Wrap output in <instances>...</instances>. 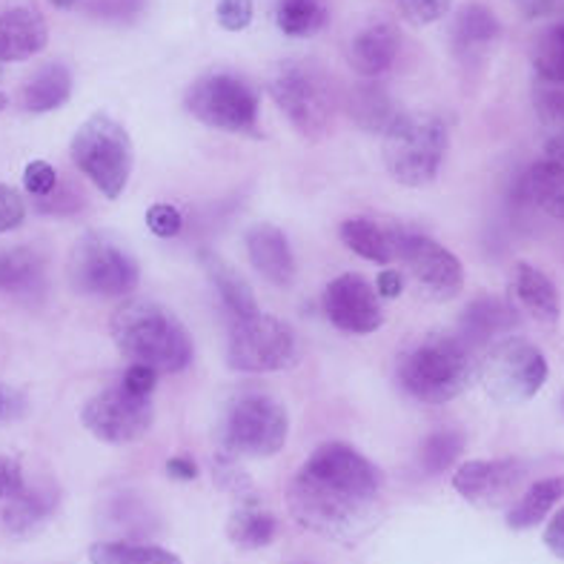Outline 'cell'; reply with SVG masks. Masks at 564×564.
Masks as SVG:
<instances>
[{
  "instance_id": "49",
  "label": "cell",
  "mask_w": 564,
  "mask_h": 564,
  "mask_svg": "<svg viewBox=\"0 0 564 564\" xmlns=\"http://www.w3.org/2000/svg\"><path fill=\"white\" fill-rule=\"evenodd\" d=\"M558 0H519V7H522L524 14H544L551 12L556 7Z\"/></svg>"
},
{
  "instance_id": "37",
  "label": "cell",
  "mask_w": 564,
  "mask_h": 564,
  "mask_svg": "<svg viewBox=\"0 0 564 564\" xmlns=\"http://www.w3.org/2000/svg\"><path fill=\"white\" fill-rule=\"evenodd\" d=\"M395 9L404 21L413 26H427V23L442 21L444 14L453 9V0H393Z\"/></svg>"
},
{
  "instance_id": "39",
  "label": "cell",
  "mask_w": 564,
  "mask_h": 564,
  "mask_svg": "<svg viewBox=\"0 0 564 564\" xmlns=\"http://www.w3.org/2000/svg\"><path fill=\"white\" fill-rule=\"evenodd\" d=\"M23 186L32 198H46V195L55 193L57 186V172L50 161H32L23 170Z\"/></svg>"
},
{
  "instance_id": "27",
  "label": "cell",
  "mask_w": 564,
  "mask_h": 564,
  "mask_svg": "<svg viewBox=\"0 0 564 564\" xmlns=\"http://www.w3.org/2000/svg\"><path fill=\"white\" fill-rule=\"evenodd\" d=\"M46 284V264L35 250L12 247L0 252V290L18 299H32Z\"/></svg>"
},
{
  "instance_id": "31",
  "label": "cell",
  "mask_w": 564,
  "mask_h": 564,
  "mask_svg": "<svg viewBox=\"0 0 564 564\" xmlns=\"http://www.w3.org/2000/svg\"><path fill=\"white\" fill-rule=\"evenodd\" d=\"M327 0H279L275 23L286 37H313L327 26Z\"/></svg>"
},
{
  "instance_id": "29",
  "label": "cell",
  "mask_w": 564,
  "mask_h": 564,
  "mask_svg": "<svg viewBox=\"0 0 564 564\" xmlns=\"http://www.w3.org/2000/svg\"><path fill=\"white\" fill-rule=\"evenodd\" d=\"M564 499V476H551V479L533 481L513 508L508 510V528L510 530H530L547 519L558 501Z\"/></svg>"
},
{
  "instance_id": "42",
  "label": "cell",
  "mask_w": 564,
  "mask_h": 564,
  "mask_svg": "<svg viewBox=\"0 0 564 564\" xmlns=\"http://www.w3.org/2000/svg\"><path fill=\"white\" fill-rule=\"evenodd\" d=\"M37 207L46 209V213H61V215H69L75 209H80V193L75 186H55V193L46 195V198H35Z\"/></svg>"
},
{
  "instance_id": "44",
  "label": "cell",
  "mask_w": 564,
  "mask_h": 564,
  "mask_svg": "<svg viewBox=\"0 0 564 564\" xmlns=\"http://www.w3.org/2000/svg\"><path fill=\"white\" fill-rule=\"evenodd\" d=\"M123 384L129 387V390H135V393L141 395H152L155 393L158 387V370L150 365H132L127 372H123Z\"/></svg>"
},
{
  "instance_id": "16",
  "label": "cell",
  "mask_w": 564,
  "mask_h": 564,
  "mask_svg": "<svg viewBox=\"0 0 564 564\" xmlns=\"http://www.w3.org/2000/svg\"><path fill=\"white\" fill-rule=\"evenodd\" d=\"M528 476V467L516 458H479L465 462L453 476V487L470 505H499Z\"/></svg>"
},
{
  "instance_id": "15",
  "label": "cell",
  "mask_w": 564,
  "mask_h": 564,
  "mask_svg": "<svg viewBox=\"0 0 564 564\" xmlns=\"http://www.w3.org/2000/svg\"><path fill=\"white\" fill-rule=\"evenodd\" d=\"M513 200L564 221V138L544 141V155L516 178Z\"/></svg>"
},
{
  "instance_id": "38",
  "label": "cell",
  "mask_w": 564,
  "mask_h": 564,
  "mask_svg": "<svg viewBox=\"0 0 564 564\" xmlns=\"http://www.w3.org/2000/svg\"><path fill=\"white\" fill-rule=\"evenodd\" d=\"M147 227L158 238H175L181 232V227H184V215H181L178 207H172V204H152L147 209Z\"/></svg>"
},
{
  "instance_id": "36",
  "label": "cell",
  "mask_w": 564,
  "mask_h": 564,
  "mask_svg": "<svg viewBox=\"0 0 564 564\" xmlns=\"http://www.w3.org/2000/svg\"><path fill=\"white\" fill-rule=\"evenodd\" d=\"M150 7V0H86V14L104 23H135Z\"/></svg>"
},
{
  "instance_id": "2",
  "label": "cell",
  "mask_w": 564,
  "mask_h": 564,
  "mask_svg": "<svg viewBox=\"0 0 564 564\" xmlns=\"http://www.w3.org/2000/svg\"><path fill=\"white\" fill-rule=\"evenodd\" d=\"M476 347L458 333H427L399 356L395 376L404 393L424 404H447L479 381Z\"/></svg>"
},
{
  "instance_id": "3",
  "label": "cell",
  "mask_w": 564,
  "mask_h": 564,
  "mask_svg": "<svg viewBox=\"0 0 564 564\" xmlns=\"http://www.w3.org/2000/svg\"><path fill=\"white\" fill-rule=\"evenodd\" d=\"M118 350L158 372H181L193 365L195 347L178 315L155 301H127L109 322Z\"/></svg>"
},
{
  "instance_id": "6",
  "label": "cell",
  "mask_w": 564,
  "mask_h": 564,
  "mask_svg": "<svg viewBox=\"0 0 564 564\" xmlns=\"http://www.w3.org/2000/svg\"><path fill=\"white\" fill-rule=\"evenodd\" d=\"M290 436V413L275 395L243 393L224 408L218 444L224 456L270 458L284 451Z\"/></svg>"
},
{
  "instance_id": "4",
  "label": "cell",
  "mask_w": 564,
  "mask_h": 564,
  "mask_svg": "<svg viewBox=\"0 0 564 564\" xmlns=\"http://www.w3.org/2000/svg\"><path fill=\"white\" fill-rule=\"evenodd\" d=\"M270 95L304 138H322L338 107L336 84L315 61H281L270 75Z\"/></svg>"
},
{
  "instance_id": "41",
  "label": "cell",
  "mask_w": 564,
  "mask_h": 564,
  "mask_svg": "<svg viewBox=\"0 0 564 564\" xmlns=\"http://www.w3.org/2000/svg\"><path fill=\"white\" fill-rule=\"evenodd\" d=\"M26 218V204L21 193H14L12 186L0 184V232H12Z\"/></svg>"
},
{
  "instance_id": "9",
  "label": "cell",
  "mask_w": 564,
  "mask_h": 564,
  "mask_svg": "<svg viewBox=\"0 0 564 564\" xmlns=\"http://www.w3.org/2000/svg\"><path fill=\"white\" fill-rule=\"evenodd\" d=\"M551 367L536 344L508 336L487 347L479 358V381L490 399L501 404H522L547 384Z\"/></svg>"
},
{
  "instance_id": "26",
  "label": "cell",
  "mask_w": 564,
  "mask_h": 564,
  "mask_svg": "<svg viewBox=\"0 0 564 564\" xmlns=\"http://www.w3.org/2000/svg\"><path fill=\"white\" fill-rule=\"evenodd\" d=\"M72 98V72L69 66L43 64L21 89V107L32 115L61 109Z\"/></svg>"
},
{
  "instance_id": "35",
  "label": "cell",
  "mask_w": 564,
  "mask_h": 564,
  "mask_svg": "<svg viewBox=\"0 0 564 564\" xmlns=\"http://www.w3.org/2000/svg\"><path fill=\"white\" fill-rule=\"evenodd\" d=\"M533 72L542 80H564V23H556L539 37L533 50Z\"/></svg>"
},
{
  "instance_id": "52",
  "label": "cell",
  "mask_w": 564,
  "mask_h": 564,
  "mask_svg": "<svg viewBox=\"0 0 564 564\" xmlns=\"http://www.w3.org/2000/svg\"><path fill=\"white\" fill-rule=\"evenodd\" d=\"M7 104H9L7 93H0V109H7Z\"/></svg>"
},
{
  "instance_id": "40",
  "label": "cell",
  "mask_w": 564,
  "mask_h": 564,
  "mask_svg": "<svg viewBox=\"0 0 564 564\" xmlns=\"http://www.w3.org/2000/svg\"><path fill=\"white\" fill-rule=\"evenodd\" d=\"M252 0H218V7H215V18L221 23L227 32H241L252 23Z\"/></svg>"
},
{
  "instance_id": "43",
  "label": "cell",
  "mask_w": 564,
  "mask_h": 564,
  "mask_svg": "<svg viewBox=\"0 0 564 564\" xmlns=\"http://www.w3.org/2000/svg\"><path fill=\"white\" fill-rule=\"evenodd\" d=\"M215 481H218V487H227V490H241V494L250 490V479L238 470L232 456H224V453L215 458Z\"/></svg>"
},
{
  "instance_id": "12",
  "label": "cell",
  "mask_w": 564,
  "mask_h": 564,
  "mask_svg": "<svg viewBox=\"0 0 564 564\" xmlns=\"http://www.w3.org/2000/svg\"><path fill=\"white\" fill-rule=\"evenodd\" d=\"M80 422L98 442L132 444L141 442L155 422L152 395H141L127 384H115L95 393L80 410Z\"/></svg>"
},
{
  "instance_id": "32",
  "label": "cell",
  "mask_w": 564,
  "mask_h": 564,
  "mask_svg": "<svg viewBox=\"0 0 564 564\" xmlns=\"http://www.w3.org/2000/svg\"><path fill=\"white\" fill-rule=\"evenodd\" d=\"M89 564H184L178 556L158 544L138 542H95Z\"/></svg>"
},
{
  "instance_id": "13",
  "label": "cell",
  "mask_w": 564,
  "mask_h": 564,
  "mask_svg": "<svg viewBox=\"0 0 564 564\" xmlns=\"http://www.w3.org/2000/svg\"><path fill=\"white\" fill-rule=\"evenodd\" d=\"M393 250L424 293L436 301H453L465 290V264L433 238L410 229H390Z\"/></svg>"
},
{
  "instance_id": "50",
  "label": "cell",
  "mask_w": 564,
  "mask_h": 564,
  "mask_svg": "<svg viewBox=\"0 0 564 564\" xmlns=\"http://www.w3.org/2000/svg\"><path fill=\"white\" fill-rule=\"evenodd\" d=\"M12 413H14V395L9 393L7 387L0 384V422H3V419H9Z\"/></svg>"
},
{
  "instance_id": "22",
  "label": "cell",
  "mask_w": 564,
  "mask_h": 564,
  "mask_svg": "<svg viewBox=\"0 0 564 564\" xmlns=\"http://www.w3.org/2000/svg\"><path fill=\"white\" fill-rule=\"evenodd\" d=\"M347 112L358 129L381 138L404 118V109L395 104L390 89L372 78H361L352 86L350 95H347Z\"/></svg>"
},
{
  "instance_id": "33",
  "label": "cell",
  "mask_w": 564,
  "mask_h": 564,
  "mask_svg": "<svg viewBox=\"0 0 564 564\" xmlns=\"http://www.w3.org/2000/svg\"><path fill=\"white\" fill-rule=\"evenodd\" d=\"M465 453V436L458 430H436L433 436L424 438L422 451H419V465L427 476H442Z\"/></svg>"
},
{
  "instance_id": "47",
  "label": "cell",
  "mask_w": 564,
  "mask_h": 564,
  "mask_svg": "<svg viewBox=\"0 0 564 564\" xmlns=\"http://www.w3.org/2000/svg\"><path fill=\"white\" fill-rule=\"evenodd\" d=\"M198 465H195L189 456H172L170 462H166V476L175 481H193L198 479Z\"/></svg>"
},
{
  "instance_id": "25",
  "label": "cell",
  "mask_w": 564,
  "mask_h": 564,
  "mask_svg": "<svg viewBox=\"0 0 564 564\" xmlns=\"http://www.w3.org/2000/svg\"><path fill=\"white\" fill-rule=\"evenodd\" d=\"M200 264H204L209 284L215 286V293L224 301V307H229L232 318H247V315L258 313V301L256 293H252L250 281L243 279L236 267L229 264V261H224V258L213 250H200Z\"/></svg>"
},
{
  "instance_id": "11",
  "label": "cell",
  "mask_w": 564,
  "mask_h": 564,
  "mask_svg": "<svg viewBox=\"0 0 564 564\" xmlns=\"http://www.w3.org/2000/svg\"><path fill=\"white\" fill-rule=\"evenodd\" d=\"M299 361L293 327L275 315L256 313L236 318L229 329L227 365L238 372H275Z\"/></svg>"
},
{
  "instance_id": "21",
  "label": "cell",
  "mask_w": 564,
  "mask_h": 564,
  "mask_svg": "<svg viewBox=\"0 0 564 564\" xmlns=\"http://www.w3.org/2000/svg\"><path fill=\"white\" fill-rule=\"evenodd\" d=\"M501 37V21L496 12L485 3H467L456 12V21L451 26L453 55L462 64H479V57Z\"/></svg>"
},
{
  "instance_id": "7",
  "label": "cell",
  "mask_w": 564,
  "mask_h": 564,
  "mask_svg": "<svg viewBox=\"0 0 564 564\" xmlns=\"http://www.w3.org/2000/svg\"><path fill=\"white\" fill-rule=\"evenodd\" d=\"M451 147L447 123L436 115H408L384 135V166L401 186H427L438 178Z\"/></svg>"
},
{
  "instance_id": "1",
  "label": "cell",
  "mask_w": 564,
  "mask_h": 564,
  "mask_svg": "<svg viewBox=\"0 0 564 564\" xmlns=\"http://www.w3.org/2000/svg\"><path fill=\"white\" fill-rule=\"evenodd\" d=\"M381 473L344 442L315 447L286 487V508L301 528L333 542L365 536L376 524Z\"/></svg>"
},
{
  "instance_id": "51",
  "label": "cell",
  "mask_w": 564,
  "mask_h": 564,
  "mask_svg": "<svg viewBox=\"0 0 564 564\" xmlns=\"http://www.w3.org/2000/svg\"><path fill=\"white\" fill-rule=\"evenodd\" d=\"M50 3L55 9H72V7H78L80 0H50Z\"/></svg>"
},
{
  "instance_id": "5",
  "label": "cell",
  "mask_w": 564,
  "mask_h": 564,
  "mask_svg": "<svg viewBox=\"0 0 564 564\" xmlns=\"http://www.w3.org/2000/svg\"><path fill=\"white\" fill-rule=\"evenodd\" d=\"M72 164L93 181L104 198H121L132 178L135 166V152H132V138L118 123L112 115H93L78 127L69 143Z\"/></svg>"
},
{
  "instance_id": "34",
  "label": "cell",
  "mask_w": 564,
  "mask_h": 564,
  "mask_svg": "<svg viewBox=\"0 0 564 564\" xmlns=\"http://www.w3.org/2000/svg\"><path fill=\"white\" fill-rule=\"evenodd\" d=\"M533 107L547 138H564V80H533Z\"/></svg>"
},
{
  "instance_id": "24",
  "label": "cell",
  "mask_w": 564,
  "mask_h": 564,
  "mask_svg": "<svg viewBox=\"0 0 564 564\" xmlns=\"http://www.w3.org/2000/svg\"><path fill=\"white\" fill-rule=\"evenodd\" d=\"M510 290H513V304L533 315L542 324H556L562 315V299H558L556 284L551 275H544L539 267L533 264H516L513 279H510Z\"/></svg>"
},
{
  "instance_id": "30",
  "label": "cell",
  "mask_w": 564,
  "mask_h": 564,
  "mask_svg": "<svg viewBox=\"0 0 564 564\" xmlns=\"http://www.w3.org/2000/svg\"><path fill=\"white\" fill-rule=\"evenodd\" d=\"M338 236H341L344 247H350L356 256L367 258L372 264H387L395 258L393 232L370 218H347L338 227Z\"/></svg>"
},
{
  "instance_id": "8",
  "label": "cell",
  "mask_w": 564,
  "mask_h": 564,
  "mask_svg": "<svg viewBox=\"0 0 564 564\" xmlns=\"http://www.w3.org/2000/svg\"><path fill=\"white\" fill-rule=\"evenodd\" d=\"M186 112L204 127L232 132V135H252L258 127L256 86L229 69H215L200 75L184 95Z\"/></svg>"
},
{
  "instance_id": "48",
  "label": "cell",
  "mask_w": 564,
  "mask_h": 564,
  "mask_svg": "<svg viewBox=\"0 0 564 564\" xmlns=\"http://www.w3.org/2000/svg\"><path fill=\"white\" fill-rule=\"evenodd\" d=\"M376 293H379L381 299H387V301L399 299V295L404 293V279H401V272L399 270H390V267H387V270L379 275Z\"/></svg>"
},
{
  "instance_id": "10",
  "label": "cell",
  "mask_w": 564,
  "mask_h": 564,
  "mask_svg": "<svg viewBox=\"0 0 564 564\" xmlns=\"http://www.w3.org/2000/svg\"><path fill=\"white\" fill-rule=\"evenodd\" d=\"M141 279L135 256L104 232H86L69 256V281L84 295L118 299L129 295Z\"/></svg>"
},
{
  "instance_id": "28",
  "label": "cell",
  "mask_w": 564,
  "mask_h": 564,
  "mask_svg": "<svg viewBox=\"0 0 564 564\" xmlns=\"http://www.w3.org/2000/svg\"><path fill=\"white\" fill-rule=\"evenodd\" d=\"M227 536L229 542L238 544L241 551H261L270 547L279 536V522L270 510H264L256 501H247L227 519Z\"/></svg>"
},
{
  "instance_id": "18",
  "label": "cell",
  "mask_w": 564,
  "mask_h": 564,
  "mask_svg": "<svg viewBox=\"0 0 564 564\" xmlns=\"http://www.w3.org/2000/svg\"><path fill=\"white\" fill-rule=\"evenodd\" d=\"M522 324V313L513 301L499 299V295H481L470 301L465 313L458 315V336L465 338L470 347H490L499 338H508L510 329Z\"/></svg>"
},
{
  "instance_id": "46",
  "label": "cell",
  "mask_w": 564,
  "mask_h": 564,
  "mask_svg": "<svg viewBox=\"0 0 564 564\" xmlns=\"http://www.w3.org/2000/svg\"><path fill=\"white\" fill-rule=\"evenodd\" d=\"M544 544H547V551H551L553 556L564 558V508L553 516L547 530H544Z\"/></svg>"
},
{
  "instance_id": "23",
  "label": "cell",
  "mask_w": 564,
  "mask_h": 564,
  "mask_svg": "<svg viewBox=\"0 0 564 564\" xmlns=\"http://www.w3.org/2000/svg\"><path fill=\"white\" fill-rule=\"evenodd\" d=\"M3 501H7L0 508L3 530L9 536H29V533H35V530L50 522L61 496H57V487L52 485H23L18 494Z\"/></svg>"
},
{
  "instance_id": "19",
  "label": "cell",
  "mask_w": 564,
  "mask_h": 564,
  "mask_svg": "<svg viewBox=\"0 0 564 564\" xmlns=\"http://www.w3.org/2000/svg\"><path fill=\"white\" fill-rule=\"evenodd\" d=\"M401 52V32L390 21H372L358 29L347 46V61L358 78H379Z\"/></svg>"
},
{
  "instance_id": "14",
  "label": "cell",
  "mask_w": 564,
  "mask_h": 564,
  "mask_svg": "<svg viewBox=\"0 0 564 564\" xmlns=\"http://www.w3.org/2000/svg\"><path fill=\"white\" fill-rule=\"evenodd\" d=\"M324 313L329 324L347 336H370L384 324L381 295L358 272H344L329 281L324 290Z\"/></svg>"
},
{
  "instance_id": "45",
  "label": "cell",
  "mask_w": 564,
  "mask_h": 564,
  "mask_svg": "<svg viewBox=\"0 0 564 564\" xmlns=\"http://www.w3.org/2000/svg\"><path fill=\"white\" fill-rule=\"evenodd\" d=\"M23 485H26V481H23L21 465H18L14 458L0 456V499H9V496H14Z\"/></svg>"
},
{
  "instance_id": "20",
  "label": "cell",
  "mask_w": 564,
  "mask_h": 564,
  "mask_svg": "<svg viewBox=\"0 0 564 564\" xmlns=\"http://www.w3.org/2000/svg\"><path fill=\"white\" fill-rule=\"evenodd\" d=\"M247 256H250L252 267L264 275L270 284L290 286L295 279V256L293 247L286 241V236L272 224H256L247 229L243 238Z\"/></svg>"
},
{
  "instance_id": "17",
  "label": "cell",
  "mask_w": 564,
  "mask_h": 564,
  "mask_svg": "<svg viewBox=\"0 0 564 564\" xmlns=\"http://www.w3.org/2000/svg\"><path fill=\"white\" fill-rule=\"evenodd\" d=\"M50 29L32 3H9L0 9V64H18L46 50Z\"/></svg>"
}]
</instances>
